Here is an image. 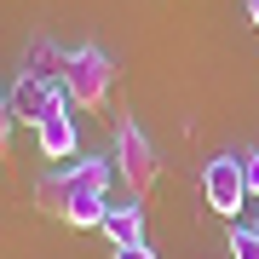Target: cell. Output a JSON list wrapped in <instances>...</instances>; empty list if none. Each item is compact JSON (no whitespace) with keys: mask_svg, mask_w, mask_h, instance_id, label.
I'll return each instance as SVG.
<instances>
[{"mask_svg":"<svg viewBox=\"0 0 259 259\" xmlns=\"http://www.w3.org/2000/svg\"><path fill=\"white\" fill-rule=\"evenodd\" d=\"M58 93H64V87H58L52 75H40V69H23V75H18V87H12V115L35 127V121L52 110V98H58Z\"/></svg>","mask_w":259,"mask_h":259,"instance_id":"6","label":"cell"},{"mask_svg":"<svg viewBox=\"0 0 259 259\" xmlns=\"http://www.w3.org/2000/svg\"><path fill=\"white\" fill-rule=\"evenodd\" d=\"M248 23H253V29H259V0H248Z\"/></svg>","mask_w":259,"mask_h":259,"instance_id":"12","label":"cell"},{"mask_svg":"<svg viewBox=\"0 0 259 259\" xmlns=\"http://www.w3.org/2000/svg\"><path fill=\"white\" fill-rule=\"evenodd\" d=\"M110 259H156V253H150V242H139V248H115Z\"/></svg>","mask_w":259,"mask_h":259,"instance_id":"11","label":"cell"},{"mask_svg":"<svg viewBox=\"0 0 259 259\" xmlns=\"http://www.w3.org/2000/svg\"><path fill=\"white\" fill-rule=\"evenodd\" d=\"M242 179H248V196L259 202V150H248V156H242Z\"/></svg>","mask_w":259,"mask_h":259,"instance_id":"9","label":"cell"},{"mask_svg":"<svg viewBox=\"0 0 259 259\" xmlns=\"http://www.w3.org/2000/svg\"><path fill=\"white\" fill-rule=\"evenodd\" d=\"M202 196L219 219H236L248 207V179H242V156H213L202 173Z\"/></svg>","mask_w":259,"mask_h":259,"instance_id":"4","label":"cell"},{"mask_svg":"<svg viewBox=\"0 0 259 259\" xmlns=\"http://www.w3.org/2000/svg\"><path fill=\"white\" fill-rule=\"evenodd\" d=\"M58 87L69 93V104L81 110H104L110 104V87H115V64L104 47H64V64H58Z\"/></svg>","mask_w":259,"mask_h":259,"instance_id":"2","label":"cell"},{"mask_svg":"<svg viewBox=\"0 0 259 259\" xmlns=\"http://www.w3.org/2000/svg\"><path fill=\"white\" fill-rule=\"evenodd\" d=\"M35 139H40V161H69L81 150V133H75V115H69V93H58L52 110L35 121Z\"/></svg>","mask_w":259,"mask_h":259,"instance_id":"5","label":"cell"},{"mask_svg":"<svg viewBox=\"0 0 259 259\" xmlns=\"http://www.w3.org/2000/svg\"><path fill=\"white\" fill-rule=\"evenodd\" d=\"M110 179H115V161H104V156L69 161V167L40 179L35 207L52 213L69 231H93V225H104V207H110Z\"/></svg>","mask_w":259,"mask_h":259,"instance_id":"1","label":"cell"},{"mask_svg":"<svg viewBox=\"0 0 259 259\" xmlns=\"http://www.w3.org/2000/svg\"><path fill=\"white\" fill-rule=\"evenodd\" d=\"M231 259H259V236L248 231V225H236V231H231Z\"/></svg>","mask_w":259,"mask_h":259,"instance_id":"8","label":"cell"},{"mask_svg":"<svg viewBox=\"0 0 259 259\" xmlns=\"http://www.w3.org/2000/svg\"><path fill=\"white\" fill-rule=\"evenodd\" d=\"M104 236H110V248H139L144 242V207H139V196H127V202H110L104 207V225H98Z\"/></svg>","mask_w":259,"mask_h":259,"instance_id":"7","label":"cell"},{"mask_svg":"<svg viewBox=\"0 0 259 259\" xmlns=\"http://www.w3.org/2000/svg\"><path fill=\"white\" fill-rule=\"evenodd\" d=\"M248 231H253V236H259V213H253V225H248Z\"/></svg>","mask_w":259,"mask_h":259,"instance_id":"13","label":"cell"},{"mask_svg":"<svg viewBox=\"0 0 259 259\" xmlns=\"http://www.w3.org/2000/svg\"><path fill=\"white\" fill-rule=\"evenodd\" d=\"M12 127H18V115H12V98H0V156H6V144H12Z\"/></svg>","mask_w":259,"mask_h":259,"instance_id":"10","label":"cell"},{"mask_svg":"<svg viewBox=\"0 0 259 259\" xmlns=\"http://www.w3.org/2000/svg\"><path fill=\"white\" fill-rule=\"evenodd\" d=\"M115 179L127 185V196H144L150 185L161 179V161H156V144L144 139V127L139 121H121L115 127Z\"/></svg>","mask_w":259,"mask_h":259,"instance_id":"3","label":"cell"}]
</instances>
